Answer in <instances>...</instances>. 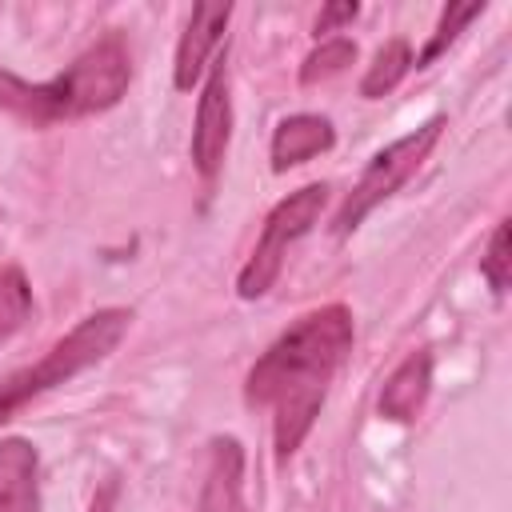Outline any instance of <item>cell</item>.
Returning a JSON list of instances; mask_svg holds the SVG:
<instances>
[{
  "mask_svg": "<svg viewBox=\"0 0 512 512\" xmlns=\"http://www.w3.org/2000/svg\"><path fill=\"white\" fill-rule=\"evenodd\" d=\"M348 352L352 312L344 304H324L288 324L248 368L244 400L248 408L272 416V444L280 464L308 440Z\"/></svg>",
  "mask_w": 512,
  "mask_h": 512,
  "instance_id": "6da1fadb",
  "label": "cell"
},
{
  "mask_svg": "<svg viewBox=\"0 0 512 512\" xmlns=\"http://www.w3.org/2000/svg\"><path fill=\"white\" fill-rule=\"evenodd\" d=\"M132 84V52L120 32H104L96 44H88L60 76L44 84H28L0 68V108L12 112L24 124L48 128L60 120L96 116L120 104V96Z\"/></svg>",
  "mask_w": 512,
  "mask_h": 512,
  "instance_id": "7a4b0ae2",
  "label": "cell"
},
{
  "mask_svg": "<svg viewBox=\"0 0 512 512\" xmlns=\"http://www.w3.org/2000/svg\"><path fill=\"white\" fill-rule=\"evenodd\" d=\"M132 324L128 308H96L92 316H84L76 328H68L36 364L12 372L0 380V424H8L20 408H28L36 396L68 384L72 376L88 372L92 364H100L104 356L116 352V344L124 340Z\"/></svg>",
  "mask_w": 512,
  "mask_h": 512,
  "instance_id": "3957f363",
  "label": "cell"
},
{
  "mask_svg": "<svg viewBox=\"0 0 512 512\" xmlns=\"http://www.w3.org/2000/svg\"><path fill=\"white\" fill-rule=\"evenodd\" d=\"M328 204V184H304L296 192H288L260 224V236H256V248L252 256L244 260L240 276H236V292L240 300H260L284 272V260H288V248L312 232V224L320 220Z\"/></svg>",
  "mask_w": 512,
  "mask_h": 512,
  "instance_id": "277c9868",
  "label": "cell"
},
{
  "mask_svg": "<svg viewBox=\"0 0 512 512\" xmlns=\"http://www.w3.org/2000/svg\"><path fill=\"white\" fill-rule=\"evenodd\" d=\"M440 132H444V116H432V120H424L420 128L404 132L400 140L384 144V148L368 160V168L360 172V180L352 184V192L344 196V204H340V212H336V220H332V232H336V236L356 232V228L364 224V216H368L376 204H384L400 184H408V180L416 176V168L428 160V152L440 144Z\"/></svg>",
  "mask_w": 512,
  "mask_h": 512,
  "instance_id": "5b68a950",
  "label": "cell"
},
{
  "mask_svg": "<svg viewBox=\"0 0 512 512\" xmlns=\"http://www.w3.org/2000/svg\"><path fill=\"white\" fill-rule=\"evenodd\" d=\"M228 140H232V96H228V60L220 56L208 68V80L196 104V124H192V164L208 184L224 168Z\"/></svg>",
  "mask_w": 512,
  "mask_h": 512,
  "instance_id": "8992f818",
  "label": "cell"
},
{
  "mask_svg": "<svg viewBox=\"0 0 512 512\" xmlns=\"http://www.w3.org/2000/svg\"><path fill=\"white\" fill-rule=\"evenodd\" d=\"M228 20H232V4H196L192 8L188 24L180 32V44H176V64H172V84L180 92H192V84L208 68L212 48L220 44Z\"/></svg>",
  "mask_w": 512,
  "mask_h": 512,
  "instance_id": "52a82bcc",
  "label": "cell"
},
{
  "mask_svg": "<svg viewBox=\"0 0 512 512\" xmlns=\"http://www.w3.org/2000/svg\"><path fill=\"white\" fill-rule=\"evenodd\" d=\"M196 512H248L244 500V448L236 436H216L200 484Z\"/></svg>",
  "mask_w": 512,
  "mask_h": 512,
  "instance_id": "ba28073f",
  "label": "cell"
},
{
  "mask_svg": "<svg viewBox=\"0 0 512 512\" xmlns=\"http://www.w3.org/2000/svg\"><path fill=\"white\" fill-rule=\"evenodd\" d=\"M0 512H40V452L24 436L0 440Z\"/></svg>",
  "mask_w": 512,
  "mask_h": 512,
  "instance_id": "9c48e42d",
  "label": "cell"
},
{
  "mask_svg": "<svg viewBox=\"0 0 512 512\" xmlns=\"http://www.w3.org/2000/svg\"><path fill=\"white\" fill-rule=\"evenodd\" d=\"M428 392H432V352H428V348H416V352H408V356L392 368V376H388L384 388H380L376 408H380L384 420L408 424V420L420 416Z\"/></svg>",
  "mask_w": 512,
  "mask_h": 512,
  "instance_id": "30bf717a",
  "label": "cell"
},
{
  "mask_svg": "<svg viewBox=\"0 0 512 512\" xmlns=\"http://www.w3.org/2000/svg\"><path fill=\"white\" fill-rule=\"evenodd\" d=\"M332 144H336V128L328 116H316V112L284 116L272 132V172H288L296 164H308L312 156L328 152Z\"/></svg>",
  "mask_w": 512,
  "mask_h": 512,
  "instance_id": "8fae6325",
  "label": "cell"
},
{
  "mask_svg": "<svg viewBox=\"0 0 512 512\" xmlns=\"http://www.w3.org/2000/svg\"><path fill=\"white\" fill-rule=\"evenodd\" d=\"M408 68H412V48H408V40H404V36L384 40V44L376 48V56H372L364 80H360V96H368V100L388 96V92L408 76Z\"/></svg>",
  "mask_w": 512,
  "mask_h": 512,
  "instance_id": "7c38bea8",
  "label": "cell"
},
{
  "mask_svg": "<svg viewBox=\"0 0 512 512\" xmlns=\"http://www.w3.org/2000/svg\"><path fill=\"white\" fill-rule=\"evenodd\" d=\"M32 316V288L16 264H0V344L24 328Z\"/></svg>",
  "mask_w": 512,
  "mask_h": 512,
  "instance_id": "4fadbf2b",
  "label": "cell"
},
{
  "mask_svg": "<svg viewBox=\"0 0 512 512\" xmlns=\"http://www.w3.org/2000/svg\"><path fill=\"white\" fill-rule=\"evenodd\" d=\"M476 16H484V4H448L444 12H440V20H436V32H432V40L424 44V52L412 60L416 68H428L440 52H448V44L476 20Z\"/></svg>",
  "mask_w": 512,
  "mask_h": 512,
  "instance_id": "5bb4252c",
  "label": "cell"
},
{
  "mask_svg": "<svg viewBox=\"0 0 512 512\" xmlns=\"http://www.w3.org/2000/svg\"><path fill=\"white\" fill-rule=\"evenodd\" d=\"M356 60V44L348 36H332V40H320V48H312L300 64V84H316V80H328L336 72H344L348 64Z\"/></svg>",
  "mask_w": 512,
  "mask_h": 512,
  "instance_id": "9a60e30c",
  "label": "cell"
},
{
  "mask_svg": "<svg viewBox=\"0 0 512 512\" xmlns=\"http://www.w3.org/2000/svg\"><path fill=\"white\" fill-rule=\"evenodd\" d=\"M508 264H512V256H508V220H500L492 240H488V248H484V256H480V276L488 280V288L496 296L508 292Z\"/></svg>",
  "mask_w": 512,
  "mask_h": 512,
  "instance_id": "2e32d148",
  "label": "cell"
},
{
  "mask_svg": "<svg viewBox=\"0 0 512 512\" xmlns=\"http://www.w3.org/2000/svg\"><path fill=\"white\" fill-rule=\"evenodd\" d=\"M356 12H360V4H328V8H320V16H316V36H320V32H336L340 24H352Z\"/></svg>",
  "mask_w": 512,
  "mask_h": 512,
  "instance_id": "e0dca14e",
  "label": "cell"
}]
</instances>
